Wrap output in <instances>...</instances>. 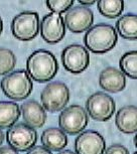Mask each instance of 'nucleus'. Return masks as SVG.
<instances>
[{
	"label": "nucleus",
	"instance_id": "nucleus-1",
	"mask_svg": "<svg viewBox=\"0 0 137 154\" xmlns=\"http://www.w3.org/2000/svg\"><path fill=\"white\" fill-rule=\"evenodd\" d=\"M27 74L37 83L51 81L57 75L59 65L56 57L51 51L39 49L33 51L26 60Z\"/></svg>",
	"mask_w": 137,
	"mask_h": 154
},
{
	"label": "nucleus",
	"instance_id": "nucleus-2",
	"mask_svg": "<svg viewBox=\"0 0 137 154\" xmlns=\"http://www.w3.org/2000/svg\"><path fill=\"white\" fill-rule=\"evenodd\" d=\"M118 42L116 29L107 23H99L88 29L84 37L86 48L94 54L110 51Z\"/></svg>",
	"mask_w": 137,
	"mask_h": 154
},
{
	"label": "nucleus",
	"instance_id": "nucleus-3",
	"mask_svg": "<svg viewBox=\"0 0 137 154\" xmlns=\"http://www.w3.org/2000/svg\"><path fill=\"white\" fill-rule=\"evenodd\" d=\"M1 89L7 98L21 101L31 94L33 82L27 72L19 69L5 75L1 80Z\"/></svg>",
	"mask_w": 137,
	"mask_h": 154
},
{
	"label": "nucleus",
	"instance_id": "nucleus-4",
	"mask_svg": "<svg viewBox=\"0 0 137 154\" xmlns=\"http://www.w3.org/2000/svg\"><path fill=\"white\" fill-rule=\"evenodd\" d=\"M42 107L48 112H59L67 106L70 101V90L65 83L51 82L40 94Z\"/></svg>",
	"mask_w": 137,
	"mask_h": 154
},
{
	"label": "nucleus",
	"instance_id": "nucleus-5",
	"mask_svg": "<svg viewBox=\"0 0 137 154\" xmlns=\"http://www.w3.org/2000/svg\"><path fill=\"white\" fill-rule=\"evenodd\" d=\"M11 30L17 39L22 42L31 40L39 34V17L34 11H23L14 17Z\"/></svg>",
	"mask_w": 137,
	"mask_h": 154
},
{
	"label": "nucleus",
	"instance_id": "nucleus-6",
	"mask_svg": "<svg viewBox=\"0 0 137 154\" xmlns=\"http://www.w3.org/2000/svg\"><path fill=\"white\" fill-rule=\"evenodd\" d=\"M89 122L85 108L80 105H72L66 108L59 117L61 130L69 135H76L85 130Z\"/></svg>",
	"mask_w": 137,
	"mask_h": 154
},
{
	"label": "nucleus",
	"instance_id": "nucleus-7",
	"mask_svg": "<svg viewBox=\"0 0 137 154\" xmlns=\"http://www.w3.org/2000/svg\"><path fill=\"white\" fill-rule=\"evenodd\" d=\"M6 140L13 149L24 152L36 144L37 132L25 123H19L9 128L6 133Z\"/></svg>",
	"mask_w": 137,
	"mask_h": 154
},
{
	"label": "nucleus",
	"instance_id": "nucleus-8",
	"mask_svg": "<svg viewBox=\"0 0 137 154\" xmlns=\"http://www.w3.org/2000/svg\"><path fill=\"white\" fill-rule=\"evenodd\" d=\"M87 114L96 121L105 122L111 119L115 113V102L109 95L97 92L91 95L86 103Z\"/></svg>",
	"mask_w": 137,
	"mask_h": 154
},
{
	"label": "nucleus",
	"instance_id": "nucleus-9",
	"mask_svg": "<svg viewBox=\"0 0 137 154\" xmlns=\"http://www.w3.org/2000/svg\"><path fill=\"white\" fill-rule=\"evenodd\" d=\"M90 57L87 48L81 45H71L62 53V63L67 71L78 75L88 68Z\"/></svg>",
	"mask_w": 137,
	"mask_h": 154
},
{
	"label": "nucleus",
	"instance_id": "nucleus-10",
	"mask_svg": "<svg viewBox=\"0 0 137 154\" xmlns=\"http://www.w3.org/2000/svg\"><path fill=\"white\" fill-rule=\"evenodd\" d=\"M64 22L65 26L68 27L70 31L74 33H81L92 27L94 22V14L90 8L79 5L70 8L65 16Z\"/></svg>",
	"mask_w": 137,
	"mask_h": 154
},
{
	"label": "nucleus",
	"instance_id": "nucleus-11",
	"mask_svg": "<svg viewBox=\"0 0 137 154\" xmlns=\"http://www.w3.org/2000/svg\"><path fill=\"white\" fill-rule=\"evenodd\" d=\"M40 34L48 43H58L64 38L66 26L61 14L51 12L43 16L39 24Z\"/></svg>",
	"mask_w": 137,
	"mask_h": 154
},
{
	"label": "nucleus",
	"instance_id": "nucleus-12",
	"mask_svg": "<svg viewBox=\"0 0 137 154\" xmlns=\"http://www.w3.org/2000/svg\"><path fill=\"white\" fill-rule=\"evenodd\" d=\"M105 147L103 136L93 130L81 133L75 140L76 154H104Z\"/></svg>",
	"mask_w": 137,
	"mask_h": 154
},
{
	"label": "nucleus",
	"instance_id": "nucleus-13",
	"mask_svg": "<svg viewBox=\"0 0 137 154\" xmlns=\"http://www.w3.org/2000/svg\"><path fill=\"white\" fill-rule=\"evenodd\" d=\"M99 84L103 90L110 93L123 91L126 87L125 75L114 66H108L99 75Z\"/></svg>",
	"mask_w": 137,
	"mask_h": 154
},
{
	"label": "nucleus",
	"instance_id": "nucleus-14",
	"mask_svg": "<svg viewBox=\"0 0 137 154\" xmlns=\"http://www.w3.org/2000/svg\"><path fill=\"white\" fill-rule=\"evenodd\" d=\"M21 113L25 124L33 129L42 128L46 121L45 108L34 100H28L21 105Z\"/></svg>",
	"mask_w": 137,
	"mask_h": 154
},
{
	"label": "nucleus",
	"instance_id": "nucleus-15",
	"mask_svg": "<svg viewBox=\"0 0 137 154\" xmlns=\"http://www.w3.org/2000/svg\"><path fill=\"white\" fill-rule=\"evenodd\" d=\"M116 126L122 133L132 134L137 130V108L134 105L125 106L116 114Z\"/></svg>",
	"mask_w": 137,
	"mask_h": 154
},
{
	"label": "nucleus",
	"instance_id": "nucleus-16",
	"mask_svg": "<svg viewBox=\"0 0 137 154\" xmlns=\"http://www.w3.org/2000/svg\"><path fill=\"white\" fill-rule=\"evenodd\" d=\"M42 143L49 151H61L68 145V137L59 128H48L42 134Z\"/></svg>",
	"mask_w": 137,
	"mask_h": 154
},
{
	"label": "nucleus",
	"instance_id": "nucleus-17",
	"mask_svg": "<svg viewBox=\"0 0 137 154\" xmlns=\"http://www.w3.org/2000/svg\"><path fill=\"white\" fill-rule=\"evenodd\" d=\"M20 116V108L13 102H0V129L12 127Z\"/></svg>",
	"mask_w": 137,
	"mask_h": 154
},
{
	"label": "nucleus",
	"instance_id": "nucleus-18",
	"mask_svg": "<svg viewBox=\"0 0 137 154\" xmlns=\"http://www.w3.org/2000/svg\"><path fill=\"white\" fill-rule=\"evenodd\" d=\"M116 28L123 38L135 40L137 37V16L132 13L121 16L116 22Z\"/></svg>",
	"mask_w": 137,
	"mask_h": 154
},
{
	"label": "nucleus",
	"instance_id": "nucleus-19",
	"mask_svg": "<svg viewBox=\"0 0 137 154\" xmlns=\"http://www.w3.org/2000/svg\"><path fill=\"white\" fill-rule=\"evenodd\" d=\"M98 9L100 13L105 17L108 18H116L120 16L121 13L124 10V1L122 0H117V1H108V0H103V1H98Z\"/></svg>",
	"mask_w": 137,
	"mask_h": 154
},
{
	"label": "nucleus",
	"instance_id": "nucleus-20",
	"mask_svg": "<svg viewBox=\"0 0 137 154\" xmlns=\"http://www.w3.org/2000/svg\"><path fill=\"white\" fill-rule=\"evenodd\" d=\"M119 66L123 74L135 80L137 78V51H131L123 54L119 62Z\"/></svg>",
	"mask_w": 137,
	"mask_h": 154
},
{
	"label": "nucleus",
	"instance_id": "nucleus-21",
	"mask_svg": "<svg viewBox=\"0 0 137 154\" xmlns=\"http://www.w3.org/2000/svg\"><path fill=\"white\" fill-rule=\"evenodd\" d=\"M16 65V57L12 51L0 48V75H8Z\"/></svg>",
	"mask_w": 137,
	"mask_h": 154
},
{
	"label": "nucleus",
	"instance_id": "nucleus-22",
	"mask_svg": "<svg viewBox=\"0 0 137 154\" xmlns=\"http://www.w3.org/2000/svg\"><path fill=\"white\" fill-rule=\"evenodd\" d=\"M74 5V1L73 0H69V1H58V0H48L46 1V6L48 9H51L52 12L61 14L63 12H66L70 8Z\"/></svg>",
	"mask_w": 137,
	"mask_h": 154
},
{
	"label": "nucleus",
	"instance_id": "nucleus-23",
	"mask_svg": "<svg viewBox=\"0 0 137 154\" xmlns=\"http://www.w3.org/2000/svg\"><path fill=\"white\" fill-rule=\"evenodd\" d=\"M104 154H129V151L121 144H113L104 151Z\"/></svg>",
	"mask_w": 137,
	"mask_h": 154
},
{
	"label": "nucleus",
	"instance_id": "nucleus-24",
	"mask_svg": "<svg viewBox=\"0 0 137 154\" xmlns=\"http://www.w3.org/2000/svg\"><path fill=\"white\" fill-rule=\"evenodd\" d=\"M27 154H52V153L43 146H34L31 149H30Z\"/></svg>",
	"mask_w": 137,
	"mask_h": 154
},
{
	"label": "nucleus",
	"instance_id": "nucleus-25",
	"mask_svg": "<svg viewBox=\"0 0 137 154\" xmlns=\"http://www.w3.org/2000/svg\"><path fill=\"white\" fill-rule=\"evenodd\" d=\"M0 154H18V152L10 146L0 147Z\"/></svg>",
	"mask_w": 137,
	"mask_h": 154
},
{
	"label": "nucleus",
	"instance_id": "nucleus-26",
	"mask_svg": "<svg viewBox=\"0 0 137 154\" xmlns=\"http://www.w3.org/2000/svg\"><path fill=\"white\" fill-rule=\"evenodd\" d=\"M80 3L82 4V5H84V6H87V5H93L95 3V1L94 0H80Z\"/></svg>",
	"mask_w": 137,
	"mask_h": 154
},
{
	"label": "nucleus",
	"instance_id": "nucleus-27",
	"mask_svg": "<svg viewBox=\"0 0 137 154\" xmlns=\"http://www.w3.org/2000/svg\"><path fill=\"white\" fill-rule=\"evenodd\" d=\"M3 141H4V133L2 132V130H0V146L3 143Z\"/></svg>",
	"mask_w": 137,
	"mask_h": 154
},
{
	"label": "nucleus",
	"instance_id": "nucleus-28",
	"mask_svg": "<svg viewBox=\"0 0 137 154\" xmlns=\"http://www.w3.org/2000/svg\"><path fill=\"white\" fill-rule=\"evenodd\" d=\"M59 154H76V153H74L71 150H65V151H62V152H60Z\"/></svg>",
	"mask_w": 137,
	"mask_h": 154
},
{
	"label": "nucleus",
	"instance_id": "nucleus-29",
	"mask_svg": "<svg viewBox=\"0 0 137 154\" xmlns=\"http://www.w3.org/2000/svg\"><path fill=\"white\" fill-rule=\"evenodd\" d=\"M2 30H3V22H2V19L0 17V34L2 33Z\"/></svg>",
	"mask_w": 137,
	"mask_h": 154
},
{
	"label": "nucleus",
	"instance_id": "nucleus-30",
	"mask_svg": "<svg viewBox=\"0 0 137 154\" xmlns=\"http://www.w3.org/2000/svg\"><path fill=\"white\" fill-rule=\"evenodd\" d=\"M134 154H137V152H135V153H134Z\"/></svg>",
	"mask_w": 137,
	"mask_h": 154
}]
</instances>
